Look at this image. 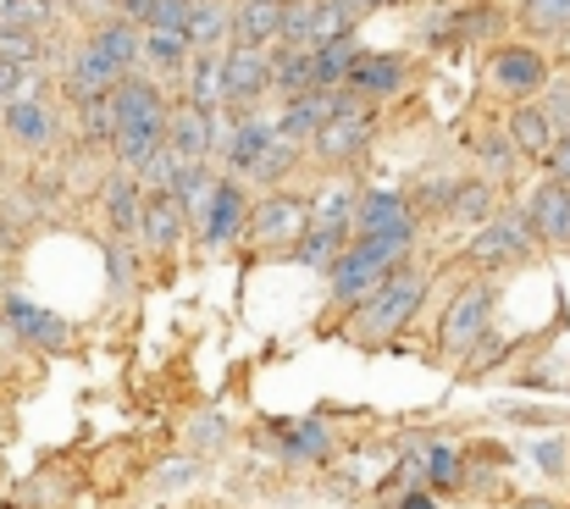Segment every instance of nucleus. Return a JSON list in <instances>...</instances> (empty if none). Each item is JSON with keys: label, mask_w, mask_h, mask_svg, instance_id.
Returning a JSON list of instances; mask_svg holds the SVG:
<instances>
[{"label": "nucleus", "mask_w": 570, "mask_h": 509, "mask_svg": "<svg viewBox=\"0 0 570 509\" xmlns=\"http://www.w3.org/2000/svg\"><path fill=\"white\" fill-rule=\"evenodd\" d=\"M150 11H156V0H117V17L134 22V28H139V22L150 28Z\"/></svg>", "instance_id": "nucleus-45"}, {"label": "nucleus", "mask_w": 570, "mask_h": 509, "mask_svg": "<svg viewBox=\"0 0 570 509\" xmlns=\"http://www.w3.org/2000/svg\"><path fill=\"white\" fill-rule=\"evenodd\" d=\"M515 509H554V505H549V499H521Z\"/></svg>", "instance_id": "nucleus-49"}, {"label": "nucleus", "mask_w": 570, "mask_h": 509, "mask_svg": "<svg viewBox=\"0 0 570 509\" xmlns=\"http://www.w3.org/2000/svg\"><path fill=\"white\" fill-rule=\"evenodd\" d=\"M272 145H277V128H272V123H261V117H244V123L227 134V145H222V150H227V167L233 172H255V161H261Z\"/></svg>", "instance_id": "nucleus-22"}, {"label": "nucleus", "mask_w": 570, "mask_h": 509, "mask_svg": "<svg viewBox=\"0 0 570 509\" xmlns=\"http://www.w3.org/2000/svg\"><path fill=\"white\" fill-rule=\"evenodd\" d=\"M521 11L538 33H570V0H527Z\"/></svg>", "instance_id": "nucleus-35"}, {"label": "nucleus", "mask_w": 570, "mask_h": 509, "mask_svg": "<svg viewBox=\"0 0 570 509\" xmlns=\"http://www.w3.org/2000/svg\"><path fill=\"white\" fill-rule=\"evenodd\" d=\"M194 471H199L194 460H178V466H161V471H156V488H184V482H194Z\"/></svg>", "instance_id": "nucleus-42"}, {"label": "nucleus", "mask_w": 570, "mask_h": 509, "mask_svg": "<svg viewBox=\"0 0 570 509\" xmlns=\"http://www.w3.org/2000/svg\"><path fill=\"white\" fill-rule=\"evenodd\" d=\"M6 333L33 343V349H61V343H67V322H61L56 311L22 300V294H6Z\"/></svg>", "instance_id": "nucleus-11"}, {"label": "nucleus", "mask_w": 570, "mask_h": 509, "mask_svg": "<svg viewBox=\"0 0 570 509\" xmlns=\"http://www.w3.org/2000/svg\"><path fill=\"white\" fill-rule=\"evenodd\" d=\"M410 238H415V227L377 233V238H355V244L333 261V300H366V294H377L382 283L404 266Z\"/></svg>", "instance_id": "nucleus-2"}, {"label": "nucleus", "mask_w": 570, "mask_h": 509, "mask_svg": "<svg viewBox=\"0 0 570 509\" xmlns=\"http://www.w3.org/2000/svg\"><path fill=\"white\" fill-rule=\"evenodd\" d=\"M399 509H438V505H432L426 493H404V499H399Z\"/></svg>", "instance_id": "nucleus-48"}, {"label": "nucleus", "mask_w": 570, "mask_h": 509, "mask_svg": "<svg viewBox=\"0 0 570 509\" xmlns=\"http://www.w3.org/2000/svg\"><path fill=\"white\" fill-rule=\"evenodd\" d=\"M0 123H6V134H11L17 145H28V150H45V145H50V134H56V123H50L45 100H33V95L6 100V106H0Z\"/></svg>", "instance_id": "nucleus-16"}, {"label": "nucleus", "mask_w": 570, "mask_h": 509, "mask_svg": "<svg viewBox=\"0 0 570 509\" xmlns=\"http://www.w3.org/2000/svg\"><path fill=\"white\" fill-rule=\"evenodd\" d=\"M139 56H145L156 72H184V67H189V39H184V33H167V28H145V33H139Z\"/></svg>", "instance_id": "nucleus-28"}, {"label": "nucleus", "mask_w": 570, "mask_h": 509, "mask_svg": "<svg viewBox=\"0 0 570 509\" xmlns=\"http://www.w3.org/2000/svg\"><path fill=\"white\" fill-rule=\"evenodd\" d=\"M399 84H404V67H399L393 56H361V61L350 67V78H344V89H350L355 100H382V95H399Z\"/></svg>", "instance_id": "nucleus-20"}, {"label": "nucleus", "mask_w": 570, "mask_h": 509, "mask_svg": "<svg viewBox=\"0 0 570 509\" xmlns=\"http://www.w3.org/2000/svg\"><path fill=\"white\" fill-rule=\"evenodd\" d=\"M449 216H454L460 227H471V222L482 227V222L493 216V188H488V183H460L454 199H449Z\"/></svg>", "instance_id": "nucleus-31"}, {"label": "nucleus", "mask_w": 570, "mask_h": 509, "mask_svg": "<svg viewBox=\"0 0 570 509\" xmlns=\"http://www.w3.org/2000/svg\"><path fill=\"white\" fill-rule=\"evenodd\" d=\"M0 61H11V67H33L39 61V33H17V28H0Z\"/></svg>", "instance_id": "nucleus-36"}, {"label": "nucleus", "mask_w": 570, "mask_h": 509, "mask_svg": "<svg viewBox=\"0 0 570 509\" xmlns=\"http://www.w3.org/2000/svg\"><path fill=\"white\" fill-rule=\"evenodd\" d=\"M272 89V50H255V45H233L222 56V100L227 106H249Z\"/></svg>", "instance_id": "nucleus-5"}, {"label": "nucleus", "mask_w": 570, "mask_h": 509, "mask_svg": "<svg viewBox=\"0 0 570 509\" xmlns=\"http://www.w3.org/2000/svg\"><path fill=\"white\" fill-rule=\"evenodd\" d=\"M244 216H249L244 188H238V183H210V199H205V211H199V238H205V249L233 244V238L244 233Z\"/></svg>", "instance_id": "nucleus-8"}, {"label": "nucleus", "mask_w": 570, "mask_h": 509, "mask_svg": "<svg viewBox=\"0 0 570 509\" xmlns=\"http://www.w3.org/2000/svg\"><path fill=\"white\" fill-rule=\"evenodd\" d=\"M106 266H111V283H117V288L134 283V255H128V249H106Z\"/></svg>", "instance_id": "nucleus-43"}, {"label": "nucleus", "mask_w": 570, "mask_h": 509, "mask_svg": "<svg viewBox=\"0 0 570 509\" xmlns=\"http://www.w3.org/2000/svg\"><path fill=\"white\" fill-rule=\"evenodd\" d=\"M311 56H316V89H344L350 67L361 61V50H355V39H350V33H338V39L316 45Z\"/></svg>", "instance_id": "nucleus-26"}, {"label": "nucleus", "mask_w": 570, "mask_h": 509, "mask_svg": "<svg viewBox=\"0 0 570 509\" xmlns=\"http://www.w3.org/2000/svg\"><path fill=\"white\" fill-rule=\"evenodd\" d=\"M189 227V211L173 199V194H145V216H139V238L150 249H173Z\"/></svg>", "instance_id": "nucleus-18"}, {"label": "nucleus", "mask_w": 570, "mask_h": 509, "mask_svg": "<svg viewBox=\"0 0 570 509\" xmlns=\"http://www.w3.org/2000/svg\"><path fill=\"white\" fill-rule=\"evenodd\" d=\"M67 84H72V100H100V95H111V89L122 84V72H117L95 45H78V56H72V67H67Z\"/></svg>", "instance_id": "nucleus-19"}, {"label": "nucleus", "mask_w": 570, "mask_h": 509, "mask_svg": "<svg viewBox=\"0 0 570 509\" xmlns=\"http://www.w3.org/2000/svg\"><path fill=\"white\" fill-rule=\"evenodd\" d=\"M189 106H199V111L222 106V56H194L189 61Z\"/></svg>", "instance_id": "nucleus-29"}, {"label": "nucleus", "mask_w": 570, "mask_h": 509, "mask_svg": "<svg viewBox=\"0 0 570 509\" xmlns=\"http://www.w3.org/2000/svg\"><path fill=\"white\" fill-rule=\"evenodd\" d=\"M421 300H426V277H421V272H410V266H399L377 294L366 300V311H361L355 333H361V339H372V343L387 339V333H399V327L421 311Z\"/></svg>", "instance_id": "nucleus-3"}, {"label": "nucleus", "mask_w": 570, "mask_h": 509, "mask_svg": "<svg viewBox=\"0 0 570 509\" xmlns=\"http://www.w3.org/2000/svg\"><path fill=\"white\" fill-rule=\"evenodd\" d=\"M488 316H493V288H488V283L460 288V300H454L449 316H443V343H449V349H476V339L488 333Z\"/></svg>", "instance_id": "nucleus-9"}, {"label": "nucleus", "mask_w": 570, "mask_h": 509, "mask_svg": "<svg viewBox=\"0 0 570 509\" xmlns=\"http://www.w3.org/2000/svg\"><path fill=\"white\" fill-rule=\"evenodd\" d=\"M189 11H194V0H156V11H150V28L184 33V28H189Z\"/></svg>", "instance_id": "nucleus-39"}, {"label": "nucleus", "mask_w": 570, "mask_h": 509, "mask_svg": "<svg viewBox=\"0 0 570 509\" xmlns=\"http://www.w3.org/2000/svg\"><path fill=\"white\" fill-rule=\"evenodd\" d=\"M272 89L283 100H299L316 89V56L305 45H288V50H272Z\"/></svg>", "instance_id": "nucleus-21"}, {"label": "nucleus", "mask_w": 570, "mask_h": 509, "mask_svg": "<svg viewBox=\"0 0 570 509\" xmlns=\"http://www.w3.org/2000/svg\"><path fill=\"white\" fill-rule=\"evenodd\" d=\"M227 17H233V45L266 50L283 33V0H238Z\"/></svg>", "instance_id": "nucleus-15"}, {"label": "nucleus", "mask_w": 570, "mask_h": 509, "mask_svg": "<svg viewBox=\"0 0 570 509\" xmlns=\"http://www.w3.org/2000/svg\"><path fill=\"white\" fill-rule=\"evenodd\" d=\"M355 205H361V188L355 183H327L322 199L311 205V227H327V233H344L355 222Z\"/></svg>", "instance_id": "nucleus-25"}, {"label": "nucleus", "mask_w": 570, "mask_h": 509, "mask_svg": "<svg viewBox=\"0 0 570 509\" xmlns=\"http://www.w3.org/2000/svg\"><path fill=\"white\" fill-rule=\"evenodd\" d=\"M372 134H377V128H372V117H366L361 106H355V111H338V117L322 123V134H316V156L333 161V167H338V161H355V156H366Z\"/></svg>", "instance_id": "nucleus-10"}, {"label": "nucleus", "mask_w": 570, "mask_h": 509, "mask_svg": "<svg viewBox=\"0 0 570 509\" xmlns=\"http://www.w3.org/2000/svg\"><path fill=\"white\" fill-rule=\"evenodd\" d=\"M56 0H0V28H17V33H39L50 22Z\"/></svg>", "instance_id": "nucleus-33"}, {"label": "nucleus", "mask_w": 570, "mask_h": 509, "mask_svg": "<svg viewBox=\"0 0 570 509\" xmlns=\"http://www.w3.org/2000/svg\"><path fill=\"white\" fill-rule=\"evenodd\" d=\"M210 183H216V177H210V167H205V161H184V172H178V183H173V199H178V205H184V211H205V199H210Z\"/></svg>", "instance_id": "nucleus-32"}, {"label": "nucleus", "mask_w": 570, "mask_h": 509, "mask_svg": "<svg viewBox=\"0 0 570 509\" xmlns=\"http://www.w3.org/2000/svg\"><path fill=\"white\" fill-rule=\"evenodd\" d=\"M421 471L438 482V488H454V477H460V460H454V449L449 443H421Z\"/></svg>", "instance_id": "nucleus-34"}, {"label": "nucleus", "mask_w": 570, "mask_h": 509, "mask_svg": "<svg viewBox=\"0 0 570 509\" xmlns=\"http://www.w3.org/2000/svg\"><path fill=\"white\" fill-rule=\"evenodd\" d=\"M344 255V233H327V227H305L299 238H294V261L299 266H327L333 272V261Z\"/></svg>", "instance_id": "nucleus-30"}, {"label": "nucleus", "mask_w": 570, "mask_h": 509, "mask_svg": "<svg viewBox=\"0 0 570 509\" xmlns=\"http://www.w3.org/2000/svg\"><path fill=\"white\" fill-rule=\"evenodd\" d=\"M111 145L128 172H139L167 145V106L150 78H122L111 89Z\"/></svg>", "instance_id": "nucleus-1"}, {"label": "nucleus", "mask_w": 570, "mask_h": 509, "mask_svg": "<svg viewBox=\"0 0 570 509\" xmlns=\"http://www.w3.org/2000/svg\"><path fill=\"white\" fill-rule=\"evenodd\" d=\"M527 222H532L538 238L570 249V183H543L532 194V205H527Z\"/></svg>", "instance_id": "nucleus-14"}, {"label": "nucleus", "mask_w": 570, "mask_h": 509, "mask_svg": "<svg viewBox=\"0 0 570 509\" xmlns=\"http://www.w3.org/2000/svg\"><path fill=\"white\" fill-rule=\"evenodd\" d=\"M305 227H311V205L294 199V194H266V199L244 216V233H249L255 244H294Z\"/></svg>", "instance_id": "nucleus-6"}, {"label": "nucleus", "mask_w": 570, "mask_h": 509, "mask_svg": "<svg viewBox=\"0 0 570 509\" xmlns=\"http://www.w3.org/2000/svg\"><path fill=\"white\" fill-rule=\"evenodd\" d=\"M532 249H538L532 222H527L521 211H510V216H493V222H482V227L471 233L465 261H471V266H521V261H532Z\"/></svg>", "instance_id": "nucleus-4"}, {"label": "nucleus", "mask_w": 570, "mask_h": 509, "mask_svg": "<svg viewBox=\"0 0 570 509\" xmlns=\"http://www.w3.org/2000/svg\"><path fill=\"white\" fill-rule=\"evenodd\" d=\"M504 139H510V150H521V156H532V161H549L554 145H560V134H554V123L543 117V106H515Z\"/></svg>", "instance_id": "nucleus-17"}, {"label": "nucleus", "mask_w": 570, "mask_h": 509, "mask_svg": "<svg viewBox=\"0 0 570 509\" xmlns=\"http://www.w3.org/2000/svg\"><path fill=\"white\" fill-rule=\"evenodd\" d=\"M549 167H554V183H570V134H560V145H554Z\"/></svg>", "instance_id": "nucleus-46"}, {"label": "nucleus", "mask_w": 570, "mask_h": 509, "mask_svg": "<svg viewBox=\"0 0 570 509\" xmlns=\"http://www.w3.org/2000/svg\"><path fill=\"white\" fill-rule=\"evenodd\" d=\"M17 89H22V67L0 61V100H6V95H17Z\"/></svg>", "instance_id": "nucleus-47"}, {"label": "nucleus", "mask_w": 570, "mask_h": 509, "mask_svg": "<svg viewBox=\"0 0 570 509\" xmlns=\"http://www.w3.org/2000/svg\"><path fill=\"white\" fill-rule=\"evenodd\" d=\"M216 111H199V106H178L167 117V145L178 150V161H205L210 145H216Z\"/></svg>", "instance_id": "nucleus-12"}, {"label": "nucleus", "mask_w": 570, "mask_h": 509, "mask_svg": "<svg viewBox=\"0 0 570 509\" xmlns=\"http://www.w3.org/2000/svg\"><path fill=\"white\" fill-rule=\"evenodd\" d=\"M189 438L194 443H222V438H227V421H222V415H199Z\"/></svg>", "instance_id": "nucleus-44"}, {"label": "nucleus", "mask_w": 570, "mask_h": 509, "mask_svg": "<svg viewBox=\"0 0 570 509\" xmlns=\"http://www.w3.org/2000/svg\"><path fill=\"white\" fill-rule=\"evenodd\" d=\"M288 454L322 460V454H327V432H322L316 421H299V427H288Z\"/></svg>", "instance_id": "nucleus-37"}, {"label": "nucleus", "mask_w": 570, "mask_h": 509, "mask_svg": "<svg viewBox=\"0 0 570 509\" xmlns=\"http://www.w3.org/2000/svg\"><path fill=\"white\" fill-rule=\"evenodd\" d=\"M227 33H233V17H227V6H216V0H194L189 28H184V39H189L194 56H210V50H216Z\"/></svg>", "instance_id": "nucleus-24"}, {"label": "nucleus", "mask_w": 570, "mask_h": 509, "mask_svg": "<svg viewBox=\"0 0 570 509\" xmlns=\"http://www.w3.org/2000/svg\"><path fill=\"white\" fill-rule=\"evenodd\" d=\"M549 95H543V117L554 123V134H570V78H554V84H543Z\"/></svg>", "instance_id": "nucleus-38"}, {"label": "nucleus", "mask_w": 570, "mask_h": 509, "mask_svg": "<svg viewBox=\"0 0 570 509\" xmlns=\"http://www.w3.org/2000/svg\"><path fill=\"white\" fill-rule=\"evenodd\" d=\"M488 78H493V89L499 95H538L543 84H549V67H543V50H532V45H504V50H493V67H488Z\"/></svg>", "instance_id": "nucleus-7"}, {"label": "nucleus", "mask_w": 570, "mask_h": 509, "mask_svg": "<svg viewBox=\"0 0 570 509\" xmlns=\"http://www.w3.org/2000/svg\"><path fill=\"white\" fill-rule=\"evenodd\" d=\"M89 45H95V50H100V56H106V61H111L122 78H128V67L139 61V28H134V22H122V17H111V22H106V28H100Z\"/></svg>", "instance_id": "nucleus-27"}, {"label": "nucleus", "mask_w": 570, "mask_h": 509, "mask_svg": "<svg viewBox=\"0 0 570 509\" xmlns=\"http://www.w3.org/2000/svg\"><path fill=\"white\" fill-rule=\"evenodd\" d=\"M532 460H538L549 477H566V471H570V443H566V438H543V443L532 449Z\"/></svg>", "instance_id": "nucleus-40"}, {"label": "nucleus", "mask_w": 570, "mask_h": 509, "mask_svg": "<svg viewBox=\"0 0 570 509\" xmlns=\"http://www.w3.org/2000/svg\"><path fill=\"white\" fill-rule=\"evenodd\" d=\"M350 227H355L361 238L415 227V222H410V199H404L399 188H372V194H361V205H355V222H350Z\"/></svg>", "instance_id": "nucleus-13"}, {"label": "nucleus", "mask_w": 570, "mask_h": 509, "mask_svg": "<svg viewBox=\"0 0 570 509\" xmlns=\"http://www.w3.org/2000/svg\"><path fill=\"white\" fill-rule=\"evenodd\" d=\"M106 216L117 233H139V216H145V183L134 172H117L106 183Z\"/></svg>", "instance_id": "nucleus-23"}, {"label": "nucleus", "mask_w": 570, "mask_h": 509, "mask_svg": "<svg viewBox=\"0 0 570 509\" xmlns=\"http://www.w3.org/2000/svg\"><path fill=\"white\" fill-rule=\"evenodd\" d=\"M288 167H294V145H283V139H277V145H272V150L255 161V172H249V177H255V183H272V177H283Z\"/></svg>", "instance_id": "nucleus-41"}]
</instances>
